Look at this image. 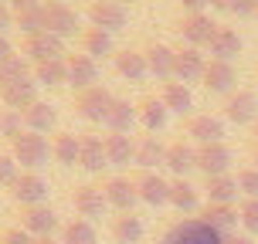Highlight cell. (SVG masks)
Returning <instances> with one entry per match:
<instances>
[{
    "label": "cell",
    "instance_id": "ba28073f",
    "mask_svg": "<svg viewBox=\"0 0 258 244\" xmlns=\"http://www.w3.org/2000/svg\"><path fill=\"white\" fill-rule=\"evenodd\" d=\"M21 227L34 237H51L58 231V214H54L48 204H38V207H24L21 210Z\"/></svg>",
    "mask_w": 258,
    "mask_h": 244
},
{
    "label": "cell",
    "instance_id": "bcb514c9",
    "mask_svg": "<svg viewBox=\"0 0 258 244\" xmlns=\"http://www.w3.org/2000/svg\"><path fill=\"white\" fill-rule=\"evenodd\" d=\"M231 14L251 17V14H258V0H231Z\"/></svg>",
    "mask_w": 258,
    "mask_h": 244
},
{
    "label": "cell",
    "instance_id": "f1b7e54d",
    "mask_svg": "<svg viewBox=\"0 0 258 244\" xmlns=\"http://www.w3.org/2000/svg\"><path fill=\"white\" fill-rule=\"evenodd\" d=\"M170 204L177 207L180 214H190V210H197V204H201V190H197L190 180L177 177V180L170 183Z\"/></svg>",
    "mask_w": 258,
    "mask_h": 244
},
{
    "label": "cell",
    "instance_id": "484cf974",
    "mask_svg": "<svg viewBox=\"0 0 258 244\" xmlns=\"http://www.w3.org/2000/svg\"><path fill=\"white\" fill-rule=\"evenodd\" d=\"M112 58H116V71L122 78H129V82H143V78L150 75V68H146V54H143V51L126 48V51L112 54Z\"/></svg>",
    "mask_w": 258,
    "mask_h": 244
},
{
    "label": "cell",
    "instance_id": "ac0fdd59",
    "mask_svg": "<svg viewBox=\"0 0 258 244\" xmlns=\"http://www.w3.org/2000/svg\"><path fill=\"white\" fill-rule=\"evenodd\" d=\"M0 99H4V105L14 109V112H27L31 105L38 102V82H34V78H21V82L7 85V89H0Z\"/></svg>",
    "mask_w": 258,
    "mask_h": 244
},
{
    "label": "cell",
    "instance_id": "7dc6e473",
    "mask_svg": "<svg viewBox=\"0 0 258 244\" xmlns=\"http://www.w3.org/2000/svg\"><path fill=\"white\" fill-rule=\"evenodd\" d=\"M11 27H14V11H7V7L0 4V38H7Z\"/></svg>",
    "mask_w": 258,
    "mask_h": 244
},
{
    "label": "cell",
    "instance_id": "60d3db41",
    "mask_svg": "<svg viewBox=\"0 0 258 244\" xmlns=\"http://www.w3.org/2000/svg\"><path fill=\"white\" fill-rule=\"evenodd\" d=\"M21 122H24V112H14V109H4L0 112V136L14 139L21 132Z\"/></svg>",
    "mask_w": 258,
    "mask_h": 244
},
{
    "label": "cell",
    "instance_id": "f35d334b",
    "mask_svg": "<svg viewBox=\"0 0 258 244\" xmlns=\"http://www.w3.org/2000/svg\"><path fill=\"white\" fill-rule=\"evenodd\" d=\"M61 244H95V227H92V220H85V217L68 220L64 231H61Z\"/></svg>",
    "mask_w": 258,
    "mask_h": 244
},
{
    "label": "cell",
    "instance_id": "4316f807",
    "mask_svg": "<svg viewBox=\"0 0 258 244\" xmlns=\"http://www.w3.org/2000/svg\"><path fill=\"white\" fill-rule=\"evenodd\" d=\"M211 54H214V61H231L234 54H241V38H238V31L231 27H218V34L211 38Z\"/></svg>",
    "mask_w": 258,
    "mask_h": 244
},
{
    "label": "cell",
    "instance_id": "8d00e7d4",
    "mask_svg": "<svg viewBox=\"0 0 258 244\" xmlns=\"http://www.w3.org/2000/svg\"><path fill=\"white\" fill-rule=\"evenodd\" d=\"M136 105H129V99H116L112 109H109V119H105V126L112 129V132H129L133 122H136Z\"/></svg>",
    "mask_w": 258,
    "mask_h": 244
},
{
    "label": "cell",
    "instance_id": "52a82bcc",
    "mask_svg": "<svg viewBox=\"0 0 258 244\" xmlns=\"http://www.w3.org/2000/svg\"><path fill=\"white\" fill-rule=\"evenodd\" d=\"M89 21L92 27H102V31H122L129 21V14L122 4H116V0H92L89 4Z\"/></svg>",
    "mask_w": 258,
    "mask_h": 244
},
{
    "label": "cell",
    "instance_id": "f6af8a7d",
    "mask_svg": "<svg viewBox=\"0 0 258 244\" xmlns=\"http://www.w3.org/2000/svg\"><path fill=\"white\" fill-rule=\"evenodd\" d=\"M38 237L34 234H27L24 227H7V231L0 234V244H34Z\"/></svg>",
    "mask_w": 258,
    "mask_h": 244
},
{
    "label": "cell",
    "instance_id": "ee69618b",
    "mask_svg": "<svg viewBox=\"0 0 258 244\" xmlns=\"http://www.w3.org/2000/svg\"><path fill=\"white\" fill-rule=\"evenodd\" d=\"M238 214H241V224H245V231L255 237V234H258V200H245Z\"/></svg>",
    "mask_w": 258,
    "mask_h": 244
},
{
    "label": "cell",
    "instance_id": "4fadbf2b",
    "mask_svg": "<svg viewBox=\"0 0 258 244\" xmlns=\"http://www.w3.org/2000/svg\"><path fill=\"white\" fill-rule=\"evenodd\" d=\"M44 31H51L58 38H72L78 31V14L68 4H44Z\"/></svg>",
    "mask_w": 258,
    "mask_h": 244
},
{
    "label": "cell",
    "instance_id": "681fc988",
    "mask_svg": "<svg viewBox=\"0 0 258 244\" xmlns=\"http://www.w3.org/2000/svg\"><path fill=\"white\" fill-rule=\"evenodd\" d=\"M180 4H183L190 14H204V7L211 4V0H180Z\"/></svg>",
    "mask_w": 258,
    "mask_h": 244
},
{
    "label": "cell",
    "instance_id": "cb8c5ba5",
    "mask_svg": "<svg viewBox=\"0 0 258 244\" xmlns=\"http://www.w3.org/2000/svg\"><path fill=\"white\" fill-rule=\"evenodd\" d=\"M143 54H146V68H150V75L173 78V61H177V51H173V48H167V44H150Z\"/></svg>",
    "mask_w": 258,
    "mask_h": 244
},
{
    "label": "cell",
    "instance_id": "7402d4cb",
    "mask_svg": "<svg viewBox=\"0 0 258 244\" xmlns=\"http://www.w3.org/2000/svg\"><path fill=\"white\" fill-rule=\"evenodd\" d=\"M167 167L177 173V177H183L187 180V173L190 170H197V146H190V142H170L167 146Z\"/></svg>",
    "mask_w": 258,
    "mask_h": 244
},
{
    "label": "cell",
    "instance_id": "603a6c76",
    "mask_svg": "<svg viewBox=\"0 0 258 244\" xmlns=\"http://www.w3.org/2000/svg\"><path fill=\"white\" fill-rule=\"evenodd\" d=\"M78 167L89 170V173H102V167H109L105 139H99V136H82V156H78Z\"/></svg>",
    "mask_w": 258,
    "mask_h": 244
},
{
    "label": "cell",
    "instance_id": "11a10c76",
    "mask_svg": "<svg viewBox=\"0 0 258 244\" xmlns=\"http://www.w3.org/2000/svg\"><path fill=\"white\" fill-rule=\"evenodd\" d=\"M251 159H255V170H258V142H255V153H251Z\"/></svg>",
    "mask_w": 258,
    "mask_h": 244
},
{
    "label": "cell",
    "instance_id": "b9f144b4",
    "mask_svg": "<svg viewBox=\"0 0 258 244\" xmlns=\"http://www.w3.org/2000/svg\"><path fill=\"white\" fill-rule=\"evenodd\" d=\"M238 187H241V193H245L248 200H258V170L248 167L238 173Z\"/></svg>",
    "mask_w": 258,
    "mask_h": 244
},
{
    "label": "cell",
    "instance_id": "5bb4252c",
    "mask_svg": "<svg viewBox=\"0 0 258 244\" xmlns=\"http://www.w3.org/2000/svg\"><path fill=\"white\" fill-rule=\"evenodd\" d=\"M64 68H68V85H75L78 92L92 89L99 78V64L89 54H64Z\"/></svg>",
    "mask_w": 258,
    "mask_h": 244
},
{
    "label": "cell",
    "instance_id": "4dcf8cb0",
    "mask_svg": "<svg viewBox=\"0 0 258 244\" xmlns=\"http://www.w3.org/2000/svg\"><path fill=\"white\" fill-rule=\"evenodd\" d=\"M51 156L61 167H78V156H82V139H75V132H58L51 142Z\"/></svg>",
    "mask_w": 258,
    "mask_h": 244
},
{
    "label": "cell",
    "instance_id": "8992f818",
    "mask_svg": "<svg viewBox=\"0 0 258 244\" xmlns=\"http://www.w3.org/2000/svg\"><path fill=\"white\" fill-rule=\"evenodd\" d=\"M234 163V153L231 146L224 142H211V146H197V170L204 177H224Z\"/></svg>",
    "mask_w": 258,
    "mask_h": 244
},
{
    "label": "cell",
    "instance_id": "3957f363",
    "mask_svg": "<svg viewBox=\"0 0 258 244\" xmlns=\"http://www.w3.org/2000/svg\"><path fill=\"white\" fill-rule=\"evenodd\" d=\"M112 102H116V95H112L109 89H102V85H92V89H85V92H78V95H75L78 116L89 119V122H105Z\"/></svg>",
    "mask_w": 258,
    "mask_h": 244
},
{
    "label": "cell",
    "instance_id": "6da1fadb",
    "mask_svg": "<svg viewBox=\"0 0 258 244\" xmlns=\"http://www.w3.org/2000/svg\"><path fill=\"white\" fill-rule=\"evenodd\" d=\"M11 149H14V159H17V167H27V170H38L48 163V156H51V146L48 139L41 136V132H31V129H21L17 136L11 139Z\"/></svg>",
    "mask_w": 258,
    "mask_h": 244
},
{
    "label": "cell",
    "instance_id": "9a60e30c",
    "mask_svg": "<svg viewBox=\"0 0 258 244\" xmlns=\"http://www.w3.org/2000/svg\"><path fill=\"white\" fill-rule=\"evenodd\" d=\"M102 190H105V200H109V207H116L119 214H133V207H136V200H140L136 183L126 180V177H112V180H105Z\"/></svg>",
    "mask_w": 258,
    "mask_h": 244
},
{
    "label": "cell",
    "instance_id": "ffe728a7",
    "mask_svg": "<svg viewBox=\"0 0 258 244\" xmlns=\"http://www.w3.org/2000/svg\"><path fill=\"white\" fill-rule=\"evenodd\" d=\"M201 220H204L207 227H214L221 237H228V234H234V227H238L241 214H238L231 204H207L204 214H201Z\"/></svg>",
    "mask_w": 258,
    "mask_h": 244
},
{
    "label": "cell",
    "instance_id": "1f68e13d",
    "mask_svg": "<svg viewBox=\"0 0 258 244\" xmlns=\"http://www.w3.org/2000/svg\"><path fill=\"white\" fill-rule=\"evenodd\" d=\"M31 78H34L38 85H44V89H61V85H68V68H64V58H61V61H41V64H34Z\"/></svg>",
    "mask_w": 258,
    "mask_h": 244
},
{
    "label": "cell",
    "instance_id": "816d5d0a",
    "mask_svg": "<svg viewBox=\"0 0 258 244\" xmlns=\"http://www.w3.org/2000/svg\"><path fill=\"white\" fill-rule=\"evenodd\" d=\"M14 11H27V7H41V0H11Z\"/></svg>",
    "mask_w": 258,
    "mask_h": 244
},
{
    "label": "cell",
    "instance_id": "91938a15",
    "mask_svg": "<svg viewBox=\"0 0 258 244\" xmlns=\"http://www.w3.org/2000/svg\"><path fill=\"white\" fill-rule=\"evenodd\" d=\"M0 4H4V0H0Z\"/></svg>",
    "mask_w": 258,
    "mask_h": 244
},
{
    "label": "cell",
    "instance_id": "9c48e42d",
    "mask_svg": "<svg viewBox=\"0 0 258 244\" xmlns=\"http://www.w3.org/2000/svg\"><path fill=\"white\" fill-rule=\"evenodd\" d=\"M224 119L234 126L258 122V95L255 92H231L228 102H224Z\"/></svg>",
    "mask_w": 258,
    "mask_h": 244
},
{
    "label": "cell",
    "instance_id": "5b68a950",
    "mask_svg": "<svg viewBox=\"0 0 258 244\" xmlns=\"http://www.w3.org/2000/svg\"><path fill=\"white\" fill-rule=\"evenodd\" d=\"M48 190H51L48 180H44L41 173H34V170H27V173H21L17 183L11 187V197L21 207H38V204H48Z\"/></svg>",
    "mask_w": 258,
    "mask_h": 244
},
{
    "label": "cell",
    "instance_id": "f546056e",
    "mask_svg": "<svg viewBox=\"0 0 258 244\" xmlns=\"http://www.w3.org/2000/svg\"><path fill=\"white\" fill-rule=\"evenodd\" d=\"M207 200L211 204H231L234 197L241 193V187H238V177H231V173H224V177H207Z\"/></svg>",
    "mask_w": 258,
    "mask_h": 244
},
{
    "label": "cell",
    "instance_id": "83f0119b",
    "mask_svg": "<svg viewBox=\"0 0 258 244\" xmlns=\"http://www.w3.org/2000/svg\"><path fill=\"white\" fill-rule=\"evenodd\" d=\"M54 122H58V112H54L51 102H34L31 109L24 112V129H31V132H51Z\"/></svg>",
    "mask_w": 258,
    "mask_h": 244
},
{
    "label": "cell",
    "instance_id": "f5cc1de1",
    "mask_svg": "<svg viewBox=\"0 0 258 244\" xmlns=\"http://www.w3.org/2000/svg\"><path fill=\"white\" fill-rule=\"evenodd\" d=\"M211 7H218V11H231V0H211Z\"/></svg>",
    "mask_w": 258,
    "mask_h": 244
},
{
    "label": "cell",
    "instance_id": "d6986e66",
    "mask_svg": "<svg viewBox=\"0 0 258 244\" xmlns=\"http://www.w3.org/2000/svg\"><path fill=\"white\" fill-rule=\"evenodd\" d=\"M187 136H190L197 146H211V142H224V122L218 116H190L187 122Z\"/></svg>",
    "mask_w": 258,
    "mask_h": 244
},
{
    "label": "cell",
    "instance_id": "7bdbcfd3",
    "mask_svg": "<svg viewBox=\"0 0 258 244\" xmlns=\"http://www.w3.org/2000/svg\"><path fill=\"white\" fill-rule=\"evenodd\" d=\"M17 159L14 156H7V153H0V187H14L17 183Z\"/></svg>",
    "mask_w": 258,
    "mask_h": 244
},
{
    "label": "cell",
    "instance_id": "30bf717a",
    "mask_svg": "<svg viewBox=\"0 0 258 244\" xmlns=\"http://www.w3.org/2000/svg\"><path fill=\"white\" fill-rule=\"evenodd\" d=\"M177 31H180V38L187 41V48H201V44H211V38L218 34V24H214L207 14H187Z\"/></svg>",
    "mask_w": 258,
    "mask_h": 244
},
{
    "label": "cell",
    "instance_id": "c3c4849f",
    "mask_svg": "<svg viewBox=\"0 0 258 244\" xmlns=\"http://www.w3.org/2000/svg\"><path fill=\"white\" fill-rule=\"evenodd\" d=\"M14 58V44L7 38H0V64H7Z\"/></svg>",
    "mask_w": 258,
    "mask_h": 244
},
{
    "label": "cell",
    "instance_id": "74e56055",
    "mask_svg": "<svg viewBox=\"0 0 258 244\" xmlns=\"http://www.w3.org/2000/svg\"><path fill=\"white\" fill-rule=\"evenodd\" d=\"M14 27L31 38V34H41L44 31V4L41 7H27V11H14Z\"/></svg>",
    "mask_w": 258,
    "mask_h": 244
},
{
    "label": "cell",
    "instance_id": "44dd1931",
    "mask_svg": "<svg viewBox=\"0 0 258 244\" xmlns=\"http://www.w3.org/2000/svg\"><path fill=\"white\" fill-rule=\"evenodd\" d=\"M136 116H140V122H143L146 132H160V129H167V122H170V109L163 105V99L146 95V99L136 105Z\"/></svg>",
    "mask_w": 258,
    "mask_h": 244
},
{
    "label": "cell",
    "instance_id": "9f6ffc18",
    "mask_svg": "<svg viewBox=\"0 0 258 244\" xmlns=\"http://www.w3.org/2000/svg\"><path fill=\"white\" fill-rule=\"evenodd\" d=\"M48 4H64V0H48Z\"/></svg>",
    "mask_w": 258,
    "mask_h": 244
},
{
    "label": "cell",
    "instance_id": "836d02e7",
    "mask_svg": "<svg viewBox=\"0 0 258 244\" xmlns=\"http://www.w3.org/2000/svg\"><path fill=\"white\" fill-rule=\"evenodd\" d=\"M136 163H140L143 170H153V167H160V163H167V146L156 139V136H143V139L136 142Z\"/></svg>",
    "mask_w": 258,
    "mask_h": 244
},
{
    "label": "cell",
    "instance_id": "d4e9b609",
    "mask_svg": "<svg viewBox=\"0 0 258 244\" xmlns=\"http://www.w3.org/2000/svg\"><path fill=\"white\" fill-rule=\"evenodd\" d=\"M105 156H109V167H129V159H136V142L126 132H112L105 136Z\"/></svg>",
    "mask_w": 258,
    "mask_h": 244
},
{
    "label": "cell",
    "instance_id": "2e32d148",
    "mask_svg": "<svg viewBox=\"0 0 258 244\" xmlns=\"http://www.w3.org/2000/svg\"><path fill=\"white\" fill-rule=\"evenodd\" d=\"M204 71H207V61L201 48H180L177 51V61H173V78L177 82H204Z\"/></svg>",
    "mask_w": 258,
    "mask_h": 244
},
{
    "label": "cell",
    "instance_id": "8fae6325",
    "mask_svg": "<svg viewBox=\"0 0 258 244\" xmlns=\"http://www.w3.org/2000/svg\"><path fill=\"white\" fill-rule=\"evenodd\" d=\"M72 204H75V210L82 214V217H102L105 210H109V200H105V190L102 187H95V183H82V187H75V193H72Z\"/></svg>",
    "mask_w": 258,
    "mask_h": 244
},
{
    "label": "cell",
    "instance_id": "ab89813d",
    "mask_svg": "<svg viewBox=\"0 0 258 244\" xmlns=\"http://www.w3.org/2000/svg\"><path fill=\"white\" fill-rule=\"evenodd\" d=\"M31 71H34V64L27 61L24 54H14L7 64H0V89H7L14 82H21V78H31Z\"/></svg>",
    "mask_w": 258,
    "mask_h": 244
},
{
    "label": "cell",
    "instance_id": "7a4b0ae2",
    "mask_svg": "<svg viewBox=\"0 0 258 244\" xmlns=\"http://www.w3.org/2000/svg\"><path fill=\"white\" fill-rule=\"evenodd\" d=\"M160 244H224V237L214 227H207L204 220H180L163 234Z\"/></svg>",
    "mask_w": 258,
    "mask_h": 244
},
{
    "label": "cell",
    "instance_id": "d6a6232c",
    "mask_svg": "<svg viewBox=\"0 0 258 244\" xmlns=\"http://www.w3.org/2000/svg\"><path fill=\"white\" fill-rule=\"evenodd\" d=\"M82 48L89 58H105V54L116 51V44H112V34L102 31V27H85L82 31Z\"/></svg>",
    "mask_w": 258,
    "mask_h": 244
},
{
    "label": "cell",
    "instance_id": "6f0895ef",
    "mask_svg": "<svg viewBox=\"0 0 258 244\" xmlns=\"http://www.w3.org/2000/svg\"><path fill=\"white\" fill-rule=\"evenodd\" d=\"M255 136H258V122H255Z\"/></svg>",
    "mask_w": 258,
    "mask_h": 244
},
{
    "label": "cell",
    "instance_id": "7c38bea8",
    "mask_svg": "<svg viewBox=\"0 0 258 244\" xmlns=\"http://www.w3.org/2000/svg\"><path fill=\"white\" fill-rule=\"evenodd\" d=\"M133 183H136V193H140L143 204H150V207L170 204V183L163 180L160 173H153V170H143V173H140Z\"/></svg>",
    "mask_w": 258,
    "mask_h": 244
},
{
    "label": "cell",
    "instance_id": "e0dca14e",
    "mask_svg": "<svg viewBox=\"0 0 258 244\" xmlns=\"http://www.w3.org/2000/svg\"><path fill=\"white\" fill-rule=\"evenodd\" d=\"M234 82H238V71H234L231 61H207V71H204V89L211 95H231Z\"/></svg>",
    "mask_w": 258,
    "mask_h": 244
},
{
    "label": "cell",
    "instance_id": "277c9868",
    "mask_svg": "<svg viewBox=\"0 0 258 244\" xmlns=\"http://www.w3.org/2000/svg\"><path fill=\"white\" fill-rule=\"evenodd\" d=\"M31 64H41V61H61L64 58V41L51 31H41V34H31L24 38V48H21Z\"/></svg>",
    "mask_w": 258,
    "mask_h": 244
},
{
    "label": "cell",
    "instance_id": "d590c367",
    "mask_svg": "<svg viewBox=\"0 0 258 244\" xmlns=\"http://www.w3.org/2000/svg\"><path fill=\"white\" fill-rule=\"evenodd\" d=\"M160 99H163V105H167L170 112H180V116H187L194 109V95L183 82H167V89H163Z\"/></svg>",
    "mask_w": 258,
    "mask_h": 244
},
{
    "label": "cell",
    "instance_id": "680465c9",
    "mask_svg": "<svg viewBox=\"0 0 258 244\" xmlns=\"http://www.w3.org/2000/svg\"><path fill=\"white\" fill-rule=\"evenodd\" d=\"M116 4H126V0H116Z\"/></svg>",
    "mask_w": 258,
    "mask_h": 244
},
{
    "label": "cell",
    "instance_id": "f907efd6",
    "mask_svg": "<svg viewBox=\"0 0 258 244\" xmlns=\"http://www.w3.org/2000/svg\"><path fill=\"white\" fill-rule=\"evenodd\" d=\"M224 244H255V241H251V234H228Z\"/></svg>",
    "mask_w": 258,
    "mask_h": 244
},
{
    "label": "cell",
    "instance_id": "db71d44e",
    "mask_svg": "<svg viewBox=\"0 0 258 244\" xmlns=\"http://www.w3.org/2000/svg\"><path fill=\"white\" fill-rule=\"evenodd\" d=\"M34 244H61V241H58V237H54V234H51V237H38V241H34Z\"/></svg>",
    "mask_w": 258,
    "mask_h": 244
},
{
    "label": "cell",
    "instance_id": "e575fe53",
    "mask_svg": "<svg viewBox=\"0 0 258 244\" xmlns=\"http://www.w3.org/2000/svg\"><path fill=\"white\" fill-rule=\"evenodd\" d=\"M112 237L119 244H140L143 241V220L136 214H119V217H112Z\"/></svg>",
    "mask_w": 258,
    "mask_h": 244
}]
</instances>
